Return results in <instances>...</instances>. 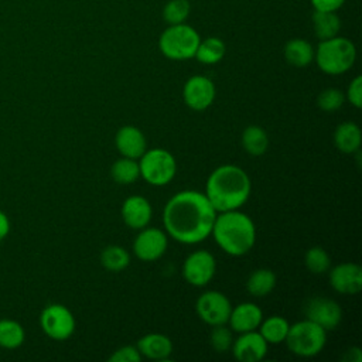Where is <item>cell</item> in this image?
<instances>
[{"label":"cell","instance_id":"cell-19","mask_svg":"<svg viewBox=\"0 0 362 362\" xmlns=\"http://www.w3.org/2000/svg\"><path fill=\"white\" fill-rule=\"evenodd\" d=\"M137 349L141 354V356L156 361L167 359L173 352V342L171 339L158 332H151L147 335H143L137 341Z\"/></svg>","mask_w":362,"mask_h":362},{"label":"cell","instance_id":"cell-29","mask_svg":"<svg viewBox=\"0 0 362 362\" xmlns=\"http://www.w3.org/2000/svg\"><path fill=\"white\" fill-rule=\"evenodd\" d=\"M110 175L117 184H133L140 177L139 163L134 158L122 157L116 160L110 168Z\"/></svg>","mask_w":362,"mask_h":362},{"label":"cell","instance_id":"cell-12","mask_svg":"<svg viewBox=\"0 0 362 362\" xmlns=\"http://www.w3.org/2000/svg\"><path fill=\"white\" fill-rule=\"evenodd\" d=\"M305 318L318 324L325 331L338 327L342 318V310L337 301L327 297H313L304 305Z\"/></svg>","mask_w":362,"mask_h":362},{"label":"cell","instance_id":"cell-3","mask_svg":"<svg viewBox=\"0 0 362 362\" xmlns=\"http://www.w3.org/2000/svg\"><path fill=\"white\" fill-rule=\"evenodd\" d=\"M211 235L216 245L230 256L246 255L256 242L253 221L239 209L218 212Z\"/></svg>","mask_w":362,"mask_h":362},{"label":"cell","instance_id":"cell-10","mask_svg":"<svg viewBox=\"0 0 362 362\" xmlns=\"http://www.w3.org/2000/svg\"><path fill=\"white\" fill-rule=\"evenodd\" d=\"M216 263L208 250H195L187 256L182 264L184 279L195 287L206 286L215 276Z\"/></svg>","mask_w":362,"mask_h":362},{"label":"cell","instance_id":"cell-24","mask_svg":"<svg viewBox=\"0 0 362 362\" xmlns=\"http://www.w3.org/2000/svg\"><path fill=\"white\" fill-rule=\"evenodd\" d=\"M225 52H226V47L221 38L208 37L199 41L194 57L201 64L214 65V64H218L225 57Z\"/></svg>","mask_w":362,"mask_h":362},{"label":"cell","instance_id":"cell-31","mask_svg":"<svg viewBox=\"0 0 362 362\" xmlns=\"http://www.w3.org/2000/svg\"><path fill=\"white\" fill-rule=\"evenodd\" d=\"M189 1L188 0H170L163 8V17L168 25L181 24L189 16Z\"/></svg>","mask_w":362,"mask_h":362},{"label":"cell","instance_id":"cell-21","mask_svg":"<svg viewBox=\"0 0 362 362\" xmlns=\"http://www.w3.org/2000/svg\"><path fill=\"white\" fill-rule=\"evenodd\" d=\"M286 61L297 68L307 66L314 59V48L313 45L303 38L288 40L283 49Z\"/></svg>","mask_w":362,"mask_h":362},{"label":"cell","instance_id":"cell-6","mask_svg":"<svg viewBox=\"0 0 362 362\" xmlns=\"http://www.w3.org/2000/svg\"><path fill=\"white\" fill-rule=\"evenodd\" d=\"M284 342L294 355L311 358L320 354L325 346L327 331L318 324L305 318L288 327Z\"/></svg>","mask_w":362,"mask_h":362},{"label":"cell","instance_id":"cell-11","mask_svg":"<svg viewBox=\"0 0 362 362\" xmlns=\"http://www.w3.org/2000/svg\"><path fill=\"white\" fill-rule=\"evenodd\" d=\"M168 246V236L157 228H143L133 242L134 255L143 262H154L160 259Z\"/></svg>","mask_w":362,"mask_h":362},{"label":"cell","instance_id":"cell-22","mask_svg":"<svg viewBox=\"0 0 362 362\" xmlns=\"http://www.w3.org/2000/svg\"><path fill=\"white\" fill-rule=\"evenodd\" d=\"M313 27L314 34L320 38V41H322L338 35L341 28V20L335 11L315 10L313 13Z\"/></svg>","mask_w":362,"mask_h":362},{"label":"cell","instance_id":"cell-30","mask_svg":"<svg viewBox=\"0 0 362 362\" xmlns=\"http://www.w3.org/2000/svg\"><path fill=\"white\" fill-rule=\"evenodd\" d=\"M304 263L311 273L322 274L329 269L331 259L321 246H313L307 250L304 256Z\"/></svg>","mask_w":362,"mask_h":362},{"label":"cell","instance_id":"cell-17","mask_svg":"<svg viewBox=\"0 0 362 362\" xmlns=\"http://www.w3.org/2000/svg\"><path fill=\"white\" fill-rule=\"evenodd\" d=\"M153 209L147 198L141 195H132L124 199L122 205V218L132 229H143L151 221Z\"/></svg>","mask_w":362,"mask_h":362},{"label":"cell","instance_id":"cell-25","mask_svg":"<svg viewBox=\"0 0 362 362\" xmlns=\"http://www.w3.org/2000/svg\"><path fill=\"white\" fill-rule=\"evenodd\" d=\"M242 146L250 156H262L269 147V136L260 126H247L242 133Z\"/></svg>","mask_w":362,"mask_h":362},{"label":"cell","instance_id":"cell-37","mask_svg":"<svg viewBox=\"0 0 362 362\" xmlns=\"http://www.w3.org/2000/svg\"><path fill=\"white\" fill-rule=\"evenodd\" d=\"M342 361H345V362H361L362 361V354H361L359 348L352 346V348L346 349L344 356H342Z\"/></svg>","mask_w":362,"mask_h":362},{"label":"cell","instance_id":"cell-35","mask_svg":"<svg viewBox=\"0 0 362 362\" xmlns=\"http://www.w3.org/2000/svg\"><path fill=\"white\" fill-rule=\"evenodd\" d=\"M346 98L351 102L352 106H355L356 109L362 107V76L356 75L346 90Z\"/></svg>","mask_w":362,"mask_h":362},{"label":"cell","instance_id":"cell-36","mask_svg":"<svg viewBox=\"0 0 362 362\" xmlns=\"http://www.w3.org/2000/svg\"><path fill=\"white\" fill-rule=\"evenodd\" d=\"M314 10L318 11H337L342 7L345 0H310Z\"/></svg>","mask_w":362,"mask_h":362},{"label":"cell","instance_id":"cell-27","mask_svg":"<svg viewBox=\"0 0 362 362\" xmlns=\"http://www.w3.org/2000/svg\"><path fill=\"white\" fill-rule=\"evenodd\" d=\"M25 339L24 328L20 322L10 318L0 320V346L6 349H16L23 345Z\"/></svg>","mask_w":362,"mask_h":362},{"label":"cell","instance_id":"cell-26","mask_svg":"<svg viewBox=\"0 0 362 362\" xmlns=\"http://www.w3.org/2000/svg\"><path fill=\"white\" fill-rule=\"evenodd\" d=\"M276 286V274L270 269H256L246 281V290L253 297L267 296Z\"/></svg>","mask_w":362,"mask_h":362},{"label":"cell","instance_id":"cell-4","mask_svg":"<svg viewBox=\"0 0 362 362\" xmlns=\"http://www.w3.org/2000/svg\"><path fill=\"white\" fill-rule=\"evenodd\" d=\"M314 59L322 72L341 75L352 68L356 59V48L351 40L335 35L320 41L317 49H314Z\"/></svg>","mask_w":362,"mask_h":362},{"label":"cell","instance_id":"cell-18","mask_svg":"<svg viewBox=\"0 0 362 362\" xmlns=\"http://www.w3.org/2000/svg\"><path fill=\"white\" fill-rule=\"evenodd\" d=\"M262 320L263 313L259 305L255 303H240L236 307H232L228 322L233 331L242 334L257 329Z\"/></svg>","mask_w":362,"mask_h":362},{"label":"cell","instance_id":"cell-38","mask_svg":"<svg viewBox=\"0 0 362 362\" xmlns=\"http://www.w3.org/2000/svg\"><path fill=\"white\" fill-rule=\"evenodd\" d=\"M10 232V219L8 216L0 209V242H3Z\"/></svg>","mask_w":362,"mask_h":362},{"label":"cell","instance_id":"cell-2","mask_svg":"<svg viewBox=\"0 0 362 362\" xmlns=\"http://www.w3.org/2000/svg\"><path fill=\"white\" fill-rule=\"evenodd\" d=\"M252 191V182L245 170L233 164L216 167L208 177L205 197L216 212L239 209Z\"/></svg>","mask_w":362,"mask_h":362},{"label":"cell","instance_id":"cell-7","mask_svg":"<svg viewBox=\"0 0 362 362\" xmlns=\"http://www.w3.org/2000/svg\"><path fill=\"white\" fill-rule=\"evenodd\" d=\"M140 177L154 187H163L173 181L177 173L174 156L161 147L146 150L139 158Z\"/></svg>","mask_w":362,"mask_h":362},{"label":"cell","instance_id":"cell-14","mask_svg":"<svg viewBox=\"0 0 362 362\" xmlns=\"http://www.w3.org/2000/svg\"><path fill=\"white\" fill-rule=\"evenodd\" d=\"M269 344L259 331L242 332L232 344V354L239 362H259L267 354Z\"/></svg>","mask_w":362,"mask_h":362},{"label":"cell","instance_id":"cell-15","mask_svg":"<svg viewBox=\"0 0 362 362\" xmlns=\"http://www.w3.org/2000/svg\"><path fill=\"white\" fill-rule=\"evenodd\" d=\"M329 284L339 294H356L362 288V269L356 263H339L329 270Z\"/></svg>","mask_w":362,"mask_h":362},{"label":"cell","instance_id":"cell-16","mask_svg":"<svg viewBox=\"0 0 362 362\" xmlns=\"http://www.w3.org/2000/svg\"><path fill=\"white\" fill-rule=\"evenodd\" d=\"M115 146L122 157L139 160L147 150V140L139 127L126 124L116 132Z\"/></svg>","mask_w":362,"mask_h":362},{"label":"cell","instance_id":"cell-28","mask_svg":"<svg viewBox=\"0 0 362 362\" xmlns=\"http://www.w3.org/2000/svg\"><path fill=\"white\" fill-rule=\"evenodd\" d=\"M100 263L109 272H122L130 263L129 252L119 245H109L100 253Z\"/></svg>","mask_w":362,"mask_h":362},{"label":"cell","instance_id":"cell-5","mask_svg":"<svg viewBox=\"0 0 362 362\" xmlns=\"http://www.w3.org/2000/svg\"><path fill=\"white\" fill-rule=\"evenodd\" d=\"M201 38L195 28L191 25L171 24L160 35L158 47L163 55L174 61H185L195 55Z\"/></svg>","mask_w":362,"mask_h":362},{"label":"cell","instance_id":"cell-33","mask_svg":"<svg viewBox=\"0 0 362 362\" xmlns=\"http://www.w3.org/2000/svg\"><path fill=\"white\" fill-rule=\"evenodd\" d=\"M209 342L211 346L216 352H226L232 348L233 344V337L229 328L225 327V324L221 325H214L212 331L209 334Z\"/></svg>","mask_w":362,"mask_h":362},{"label":"cell","instance_id":"cell-20","mask_svg":"<svg viewBox=\"0 0 362 362\" xmlns=\"http://www.w3.org/2000/svg\"><path fill=\"white\" fill-rule=\"evenodd\" d=\"M361 141L362 133L356 123L344 122L337 126L334 132V144L339 151L345 154H354L359 150Z\"/></svg>","mask_w":362,"mask_h":362},{"label":"cell","instance_id":"cell-1","mask_svg":"<svg viewBox=\"0 0 362 362\" xmlns=\"http://www.w3.org/2000/svg\"><path fill=\"white\" fill-rule=\"evenodd\" d=\"M216 214L204 192L184 189L167 201L163 223L167 235L174 240L195 245L211 235Z\"/></svg>","mask_w":362,"mask_h":362},{"label":"cell","instance_id":"cell-9","mask_svg":"<svg viewBox=\"0 0 362 362\" xmlns=\"http://www.w3.org/2000/svg\"><path fill=\"white\" fill-rule=\"evenodd\" d=\"M195 310L198 317L208 325H221L226 324L232 310L229 298L215 290L202 293L195 303Z\"/></svg>","mask_w":362,"mask_h":362},{"label":"cell","instance_id":"cell-34","mask_svg":"<svg viewBox=\"0 0 362 362\" xmlns=\"http://www.w3.org/2000/svg\"><path fill=\"white\" fill-rule=\"evenodd\" d=\"M141 354L139 352L137 346L133 345H124L116 349L110 356L109 362H140L141 361Z\"/></svg>","mask_w":362,"mask_h":362},{"label":"cell","instance_id":"cell-32","mask_svg":"<svg viewBox=\"0 0 362 362\" xmlns=\"http://www.w3.org/2000/svg\"><path fill=\"white\" fill-rule=\"evenodd\" d=\"M344 100H345V95L339 89L327 88L318 95L317 105L321 110L331 113L338 110L344 105Z\"/></svg>","mask_w":362,"mask_h":362},{"label":"cell","instance_id":"cell-8","mask_svg":"<svg viewBox=\"0 0 362 362\" xmlns=\"http://www.w3.org/2000/svg\"><path fill=\"white\" fill-rule=\"evenodd\" d=\"M40 325L44 334L51 339L65 341L74 334L76 321L68 307L55 303L41 311Z\"/></svg>","mask_w":362,"mask_h":362},{"label":"cell","instance_id":"cell-23","mask_svg":"<svg viewBox=\"0 0 362 362\" xmlns=\"http://www.w3.org/2000/svg\"><path fill=\"white\" fill-rule=\"evenodd\" d=\"M288 321L280 315H272L266 320H262L259 325V332L267 344L277 345L284 342L288 332Z\"/></svg>","mask_w":362,"mask_h":362},{"label":"cell","instance_id":"cell-13","mask_svg":"<svg viewBox=\"0 0 362 362\" xmlns=\"http://www.w3.org/2000/svg\"><path fill=\"white\" fill-rule=\"evenodd\" d=\"M182 98L189 109L205 110L215 99V85L204 75H194L184 83Z\"/></svg>","mask_w":362,"mask_h":362}]
</instances>
